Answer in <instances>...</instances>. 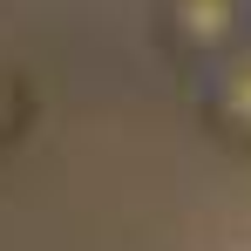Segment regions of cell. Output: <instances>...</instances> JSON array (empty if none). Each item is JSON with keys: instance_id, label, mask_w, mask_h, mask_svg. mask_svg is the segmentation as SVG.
<instances>
[{"instance_id": "7a4b0ae2", "label": "cell", "mask_w": 251, "mask_h": 251, "mask_svg": "<svg viewBox=\"0 0 251 251\" xmlns=\"http://www.w3.org/2000/svg\"><path fill=\"white\" fill-rule=\"evenodd\" d=\"M190 102H197V123L204 136H217L224 150L251 156V48L231 54L224 68H210L190 82Z\"/></svg>"}, {"instance_id": "6da1fadb", "label": "cell", "mask_w": 251, "mask_h": 251, "mask_svg": "<svg viewBox=\"0 0 251 251\" xmlns=\"http://www.w3.org/2000/svg\"><path fill=\"white\" fill-rule=\"evenodd\" d=\"M156 48L197 82L251 48V0H156Z\"/></svg>"}, {"instance_id": "3957f363", "label": "cell", "mask_w": 251, "mask_h": 251, "mask_svg": "<svg viewBox=\"0 0 251 251\" xmlns=\"http://www.w3.org/2000/svg\"><path fill=\"white\" fill-rule=\"evenodd\" d=\"M27 129H34V82L14 61H0V150H14Z\"/></svg>"}]
</instances>
